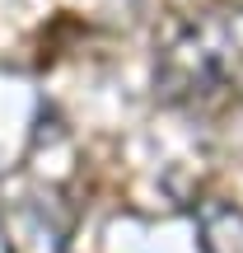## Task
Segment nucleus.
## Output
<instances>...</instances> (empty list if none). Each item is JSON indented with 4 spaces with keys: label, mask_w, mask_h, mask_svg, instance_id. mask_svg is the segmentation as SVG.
Masks as SVG:
<instances>
[{
    "label": "nucleus",
    "mask_w": 243,
    "mask_h": 253,
    "mask_svg": "<svg viewBox=\"0 0 243 253\" xmlns=\"http://www.w3.org/2000/svg\"><path fill=\"white\" fill-rule=\"evenodd\" d=\"M239 42L220 19H192L159 52V89L178 103H206L234 80Z\"/></svg>",
    "instance_id": "nucleus-1"
}]
</instances>
